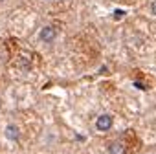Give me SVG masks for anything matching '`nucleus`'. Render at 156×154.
Returning <instances> with one entry per match:
<instances>
[{"label": "nucleus", "mask_w": 156, "mask_h": 154, "mask_svg": "<svg viewBox=\"0 0 156 154\" xmlns=\"http://www.w3.org/2000/svg\"><path fill=\"white\" fill-rule=\"evenodd\" d=\"M50 2H57V0H50Z\"/></svg>", "instance_id": "obj_7"}, {"label": "nucleus", "mask_w": 156, "mask_h": 154, "mask_svg": "<svg viewBox=\"0 0 156 154\" xmlns=\"http://www.w3.org/2000/svg\"><path fill=\"white\" fill-rule=\"evenodd\" d=\"M151 11H152V15L156 17V0H154V2L151 4Z\"/></svg>", "instance_id": "obj_5"}, {"label": "nucleus", "mask_w": 156, "mask_h": 154, "mask_svg": "<svg viewBox=\"0 0 156 154\" xmlns=\"http://www.w3.org/2000/svg\"><path fill=\"white\" fill-rule=\"evenodd\" d=\"M4 136H6L9 141H19V138H20V130H19V127H17L15 123H9V125L6 127V130H4Z\"/></svg>", "instance_id": "obj_3"}, {"label": "nucleus", "mask_w": 156, "mask_h": 154, "mask_svg": "<svg viewBox=\"0 0 156 154\" xmlns=\"http://www.w3.org/2000/svg\"><path fill=\"white\" fill-rule=\"evenodd\" d=\"M145 154H154V152H145Z\"/></svg>", "instance_id": "obj_6"}, {"label": "nucleus", "mask_w": 156, "mask_h": 154, "mask_svg": "<svg viewBox=\"0 0 156 154\" xmlns=\"http://www.w3.org/2000/svg\"><path fill=\"white\" fill-rule=\"evenodd\" d=\"M108 154H127V149L121 141H112L108 145Z\"/></svg>", "instance_id": "obj_4"}, {"label": "nucleus", "mask_w": 156, "mask_h": 154, "mask_svg": "<svg viewBox=\"0 0 156 154\" xmlns=\"http://www.w3.org/2000/svg\"><path fill=\"white\" fill-rule=\"evenodd\" d=\"M39 39H41L42 42L50 44V42H53V40L57 39V30L51 28V26H42V28L39 30Z\"/></svg>", "instance_id": "obj_1"}, {"label": "nucleus", "mask_w": 156, "mask_h": 154, "mask_svg": "<svg viewBox=\"0 0 156 154\" xmlns=\"http://www.w3.org/2000/svg\"><path fill=\"white\" fill-rule=\"evenodd\" d=\"M112 123H114L112 116H108V114H101V116L96 119V128H98L99 132H107V130L112 128Z\"/></svg>", "instance_id": "obj_2"}]
</instances>
